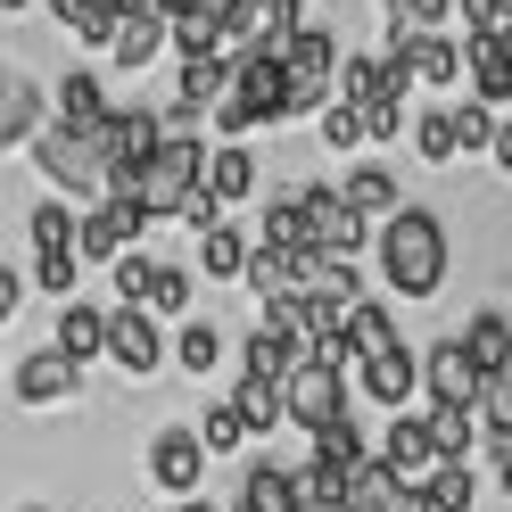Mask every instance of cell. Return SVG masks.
<instances>
[{"mask_svg":"<svg viewBox=\"0 0 512 512\" xmlns=\"http://www.w3.org/2000/svg\"><path fill=\"white\" fill-rule=\"evenodd\" d=\"M174 512H215V504L207 496H174Z\"/></svg>","mask_w":512,"mask_h":512,"instance_id":"681fc988","label":"cell"},{"mask_svg":"<svg viewBox=\"0 0 512 512\" xmlns=\"http://www.w3.org/2000/svg\"><path fill=\"white\" fill-rule=\"evenodd\" d=\"M248 265H256V240L240 223H207L199 232V281H248Z\"/></svg>","mask_w":512,"mask_h":512,"instance_id":"ac0fdd59","label":"cell"},{"mask_svg":"<svg viewBox=\"0 0 512 512\" xmlns=\"http://www.w3.org/2000/svg\"><path fill=\"white\" fill-rule=\"evenodd\" d=\"M108 314H116V306L67 298V306H58V323H50V347H67L75 364H100V356H108Z\"/></svg>","mask_w":512,"mask_h":512,"instance_id":"2e32d148","label":"cell"},{"mask_svg":"<svg viewBox=\"0 0 512 512\" xmlns=\"http://www.w3.org/2000/svg\"><path fill=\"white\" fill-rule=\"evenodd\" d=\"M149 223H157V215L133 199V190H108V199H91V207H83V265H91V273H108L116 256H133V248H141Z\"/></svg>","mask_w":512,"mask_h":512,"instance_id":"8992f818","label":"cell"},{"mask_svg":"<svg viewBox=\"0 0 512 512\" xmlns=\"http://www.w3.org/2000/svg\"><path fill=\"white\" fill-rule=\"evenodd\" d=\"M314 298H331V306H356V298H364V273H356V256H331V265L314 273Z\"/></svg>","mask_w":512,"mask_h":512,"instance_id":"7bdbcfd3","label":"cell"},{"mask_svg":"<svg viewBox=\"0 0 512 512\" xmlns=\"http://www.w3.org/2000/svg\"><path fill=\"white\" fill-rule=\"evenodd\" d=\"M488 166H496V174L512 182V124H504V133H496V149H488Z\"/></svg>","mask_w":512,"mask_h":512,"instance_id":"7dc6e473","label":"cell"},{"mask_svg":"<svg viewBox=\"0 0 512 512\" xmlns=\"http://www.w3.org/2000/svg\"><path fill=\"white\" fill-rule=\"evenodd\" d=\"M339 413H356V372H339V364H323V356H306V364L290 372V422L314 438V430H331Z\"/></svg>","mask_w":512,"mask_h":512,"instance_id":"52a82bcc","label":"cell"},{"mask_svg":"<svg viewBox=\"0 0 512 512\" xmlns=\"http://www.w3.org/2000/svg\"><path fill=\"white\" fill-rule=\"evenodd\" d=\"M108 364L124 372V380H157L174 364V331H166V314H149V306H124L116 298V314H108Z\"/></svg>","mask_w":512,"mask_h":512,"instance_id":"5b68a950","label":"cell"},{"mask_svg":"<svg viewBox=\"0 0 512 512\" xmlns=\"http://www.w3.org/2000/svg\"><path fill=\"white\" fill-rule=\"evenodd\" d=\"M83 273H91V265H83V248H67V256H34V290L58 298V306L75 298V281H83Z\"/></svg>","mask_w":512,"mask_h":512,"instance_id":"60d3db41","label":"cell"},{"mask_svg":"<svg viewBox=\"0 0 512 512\" xmlns=\"http://www.w3.org/2000/svg\"><path fill=\"white\" fill-rule=\"evenodd\" d=\"M356 397L380 405V413H405L413 397H422V356H413L405 339L389 347V356H364V364H356Z\"/></svg>","mask_w":512,"mask_h":512,"instance_id":"7c38bea8","label":"cell"},{"mask_svg":"<svg viewBox=\"0 0 512 512\" xmlns=\"http://www.w3.org/2000/svg\"><path fill=\"white\" fill-rule=\"evenodd\" d=\"M50 100H58V116H67V124H108V91H100V75H91V67H67Z\"/></svg>","mask_w":512,"mask_h":512,"instance_id":"f546056e","label":"cell"},{"mask_svg":"<svg viewBox=\"0 0 512 512\" xmlns=\"http://www.w3.org/2000/svg\"><path fill=\"white\" fill-rule=\"evenodd\" d=\"M207 463H215V446L199 438V422H166L149 438V479L166 496H199L207 488Z\"/></svg>","mask_w":512,"mask_h":512,"instance_id":"9c48e42d","label":"cell"},{"mask_svg":"<svg viewBox=\"0 0 512 512\" xmlns=\"http://www.w3.org/2000/svg\"><path fill=\"white\" fill-rule=\"evenodd\" d=\"M512 25V0H463V34H504Z\"/></svg>","mask_w":512,"mask_h":512,"instance_id":"f6af8a7d","label":"cell"},{"mask_svg":"<svg viewBox=\"0 0 512 512\" xmlns=\"http://www.w3.org/2000/svg\"><path fill=\"white\" fill-rule=\"evenodd\" d=\"M463 347H471V364L488 372V380H512V323L496 306H479V314H463V331H455Z\"/></svg>","mask_w":512,"mask_h":512,"instance_id":"d6986e66","label":"cell"},{"mask_svg":"<svg viewBox=\"0 0 512 512\" xmlns=\"http://www.w3.org/2000/svg\"><path fill=\"white\" fill-rule=\"evenodd\" d=\"M149 9H157V17H182V9H199V0H149Z\"/></svg>","mask_w":512,"mask_h":512,"instance_id":"c3c4849f","label":"cell"},{"mask_svg":"<svg viewBox=\"0 0 512 512\" xmlns=\"http://www.w3.org/2000/svg\"><path fill=\"white\" fill-rule=\"evenodd\" d=\"M232 405L248 413V430H256V438H273L281 422H290V380H256V372H240Z\"/></svg>","mask_w":512,"mask_h":512,"instance_id":"603a6c76","label":"cell"},{"mask_svg":"<svg viewBox=\"0 0 512 512\" xmlns=\"http://www.w3.org/2000/svg\"><path fill=\"white\" fill-rule=\"evenodd\" d=\"M380 455H389V463H397V479H413V488H430V471L446 463V455H438L430 413H389V430H380Z\"/></svg>","mask_w":512,"mask_h":512,"instance_id":"5bb4252c","label":"cell"},{"mask_svg":"<svg viewBox=\"0 0 512 512\" xmlns=\"http://www.w3.org/2000/svg\"><path fill=\"white\" fill-rule=\"evenodd\" d=\"M108 9H116V17H133V9H149V0H108Z\"/></svg>","mask_w":512,"mask_h":512,"instance_id":"816d5d0a","label":"cell"},{"mask_svg":"<svg viewBox=\"0 0 512 512\" xmlns=\"http://www.w3.org/2000/svg\"><path fill=\"white\" fill-rule=\"evenodd\" d=\"M372 265H380V281H389V298L422 306V298H438V290H446V273H455V232H446V215H438V207L405 199L389 223H380Z\"/></svg>","mask_w":512,"mask_h":512,"instance_id":"6da1fadb","label":"cell"},{"mask_svg":"<svg viewBox=\"0 0 512 512\" xmlns=\"http://www.w3.org/2000/svg\"><path fill=\"white\" fill-rule=\"evenodd\" d=\"M207 190L223 207H248L256 199V157L240 149V141H215V157H207Z\"/></svg>","mask_w":512,"mask_h":512,"instance_id":"cb8c5ba5","label":"cell"},{"mask_svg":"<svg viewBox=\"0 0 512 512\" xmlns=\"http://www.w3.org/2000/svg\"><path fill=\"white\" fill-rule=\"evenodd\" d=\"M25 157L42 166V182L58 190V199H108V141H100V124H67V116H50Z\"/></svg>","mask_w":512,"mask_h":512,"instance_id":"7a4b0ae2","label":"cell"},{"mask_svg":"<svg viewBox=\"0 0 512 512\" xmlns=\"http://www.w3.org/2000/svg\"><path fill=\"white\" fill-rule=\"evenodd\" d=\"M463 91L471 100H488V108H512V50L496 34H463Z\"/></svg>","mask_w":512,"mask_h":512,"instance_id":"9a60e30c","label":"cell"},{"mask_svg":"<svg viewBox=\"0 0 512 512\" xmlns=\"http://www.w3.org/2000/svg\"><path fill=\"white\" fill-rule=\"evenodd\" d=\"M306 471V504L314 512H347V471H331V463H298Z\"/></svg>","mask_w":512,"mask_h":512,"instance_id":"ee69618b","label":"cell"},{"mask_svg":"<svg viewBox=\"0 0 512 512\" xmlns=\"http://www.w3.org/2000/svg\"><path fill=\"white\" fill-rule=\"evenodd\" d=\"M58 116V100H42V83L25 75V67H9L0 75V149H34V133Z\"/></svg>","mask_w":512,"mask_h":512,"instance_id":"4fadbf2b","label":"cell"},{"mask_svg":"<svg viewBox=\"0 0 512 512\" xmlns=\"http://www.w3.org/2000/svg\"><path fill=\"white\" fill-rule=\"evenodd\" d=\"M413 157H422V166H455V157H463L455 108H422V116H413Z\"/></svg>","mask_w":512,"mask_h":512,"instance_id":"83f0119b","label":"cell"},{"mask_svg":"<svg viewBox=\"0 0 512 512\" xmlns=\"http://www.w3.org/2000/svg\"><path fill=\"white\" fill-rule=\"evenodd\" d=\"M25 9H34V0H0V17H25Z\"/></svg>","mask_w":512,"mask_h":512,"instance_id":"f907efd6","label":"cell"},{"mask_svg":"<svg viewBox=\"0 0 512 512\" xmlns=\"http://www.w3.org/2000/svg\"><path fill=\"white\" fill-rule=\"evenodd\" d=\"M157 265H166V256H149V248L116 256V265H108V290H116L124 306H141V298H149V281H157Z\"/></svg>","mask_w":512,"mask_h":512,"instance_id":"ab89813d","label":"cell"},{"mask_svg":"<svg viewBox=\"0 0 512 512\" xmlns=\"http://www.w3.org/2000/svg\"><path fill=\"white\" fill-rule=\"evenodd\" d=\"M256 240H265V248H323V240H314V215H306V190L273 199L265 223H256Z\"/></svg>","mask_w":512,"mask_h":512,"instance_id":"484cf974","label":"cell"},{"mask_svg":"<svg viewBox=\"0 0 512 512\" xmlns=\"http://www.w3.org/2000/svg\"><path fill=\"white\" fill-rule=\"evenodd\" d=\"M496 42H504V50H512V25H504V34H496Z\"/></svg>","mask_w":512,"mask_h":512,"instance_id":"f5cc1de1","label":"cell"},{"mask_svg":"<svg viewBox=\"0 0 512 512\" xmlns=\"http://www.w3.org/2000/svg\"><path fill=\"white\" fill-rule=\"evenodd\" d=\"M207 157H215V141H199V133H166V149L149 157V174H141L133 199H141L157 223H182L190 199L207 190Z\"/></svg>","mask_w":512,"mask_h":512,"instance_id":"3957f363","label":"cell"},{"mask_svg":"<svg viewBox=\"0 0 512 512\" xmlns=\"http://www.w3.org/2000/svg\"><path fill=\"white\" fill-rule=\"evenodd\" d=\"M430 430H438V455L446 463H471V446H479V405H430Z\"/></svg>","mask_w":512,"mask_h":512,"instance_id":"1f68e13d","label":"cell"},{"mask_svg":"<svg viewBox=\"0 0 512 512\" xmlns=\"http://www.w3.org/2000/svg\"><path fill=\"white\" fill-rule=\"evenodd\" d=\"M314 141H323L331 157H356V149H372V116L356 100H331L323 116H314Z\"/></svg>","mask_w":512,"mask_h":512,"instance_id":"4316f807","label":"cell"},{"mask_svg":"<svg viewBox=\"0 0 512 512\" xmlns=\"http://www.w3.org/2000/svg\"><path fill=\"white\" fill-rule=\"evenodd\" d=\"M25 240H34V256H67V248H83V207L42 199L34 215H25Z\"/></svg>","mask_w":512,"mask_h":512,"instance_id":"7402d4cb","label":"cell"},{"mask_svg":"<svg viewBox=\"0 0 512 512\" xmlns=\"http://www.w3.org/2000/svg\"><path fill=\"white\" fill-rule=\"evenodd\" d=\"M306 215H314V240H323L331 256H364L380 240V223L347 199V182H306Z\"/></svg>","mask_w":512,"mask_h":512,"instance_id":"30bf717a","label":"cell"},{"mask_svg":"<svg viewBox=\"0 0 512 512\" xmlns=\"http://www.w3.org/2000/svg\"><path fill=\"white\" fill-rule=\"evenodd\" d=\"M9 397H17L25 413L83 405V364L67 356V347H34V356H17V372H9Z\"/></svg>","mask_w":512,"mask_h":512,"instance_id":"ba28073f","label":"cell"},{"mask_svg":"<svg viewBox=\"0 0 512 512\" xmlns=\"http://www.w3.org/2000/svg\"><path fill=\"white\" fill-rule=\"evenodd\" d=\"M380 17H389V25H413V34H446V25L463 17V0H380Z\"/></svg>","mask_w":512,"mask_h":512,"instance_id":"74e56055","label":"cell"},{"mask_svg":"<svg viewBox=\"0 0 512 512\" xmlns=\"http://www.w3.org/2000/svg\"><path fill=\"white\" fill-rule=\"evenodd\" d=\"M240 496H248L256 512H314V504H306V471H281V463H248Z\"/></svg>","mask_w":512,"mask_h":512,"instance_id":"44dd1931","label":"cell"},{"mask_svg":"<svg viewBox=\"0 0 512 512\" xmlns=\"http://www.w3.org/2000/svg\"><path fill=\"white\" fill-rule=\"evenodd\" d=\"M488 479H496V496H512V430L488 438Z\"/></svg>","mask_w":512,"mask_h":512,"instance_id":"bcb514c9","label":"cell"},{"mask_svg":"<svg viewBox=\"0 0 512 512\" xmlns=\"http://www.w3.org/2000/svg\"><path fill=\"white\" fill-rule=\"evenodd\" d=\"M347 347H356V356H389L397 347V306L389 298H356L347 306Z\"/></svg>","mask_w":512,"mask_h":512,"instance_id":"d4e9b609","label":"cell"},{"mask_svg":"<svg viewBox=\"0 0 512 512\" xmlns=\"http://www.w3.org/2000/svg\"><path fill=\"white\" fill-rule=\"evenodd\" d=\"M397 496H405V479H397V463L372 446V455L347 471V512H397Z\"/></svg>","mask_w":512,"mask_h":512,"instance_id":"ffe728a7","label":"cell"},{"mask_svg":"<svg viewBox=\"0 0 512 512\" xmlns=\"http://www.w3.org/2000/svg\"><path fill=\"white\" fill-rule=\"evenodd\" d=\"M190 298H199V281H190V265H157V281H149V314H166V323H182L190 314Z\"/></svg>","mask_w":512,"mask_h":512,"instance_id":"d590c367","label":"cell"},{"mask_svg":"<svg viewBox=\"0 0 512 512\" xmlns=\"http://www.w3.org/2000/svg\"><path fill=\"white\" fill-rule=\"evenodd\" d=\"M488 389H496V380L471 364L463 339H430L422 347V397L430 405H488Z\"/></svg>","mask_w":512,"mask_h":512,"instance_id":"8fae6325","label":"cell"},{"mask_svg":"<svg viewBox=\"0 0 512 512\" xmlns=\"http://www.w3.org/2000/svg\"><path fill=\"white\" fill-rule=\"evenodd\" d=\"M17 512H50V504H17Z\"/></svg>","mask_w":512,"mask_h":512,"instance_id":"db71d44e","label":"cell"},{"mask_svg":"<svg viewBox=\"0 0 512 512\" xmlns=\"http://www.w3.org/2000/svg\"><path fill=\"white\" fill-rule=\"evenodd\" d=\"M281 67H290V124H298V116H323V108L339 100V67H347V50H339L331 25H306V34L281 50Z\"/></svg>","mask_w":512,"mask_h":512,"instance_id":"277c9868","label":"cell"},{"mask_svg":"<svg viewBox=\"0 0 512 512\" xmlns=\"http://www.w3.org/2000/svg\"><path fill=\"white\" fill-rule=\"evenodd\" d=\"M50 17L67 25L75 42H91V50H108V42H116V25H124V17L108 9V0H50Z\"/></svg>","mask_w":512,"mask_h":512,"instance_id":"4dcf8cb0","label":"cell"},{"mask_svg":"<svg viewBox=\"0 0 512 512\" xmlns=\"http://www.w3.org/2000/svg\"><path fill=\"white\" fill-rule=\"evenodd\" d=\"M199 438L215 446V455H240V446H248L256 430H248V413H240L232 397H223V405H199Z\"/></svg>","mask_w":512,"mask_h":512,"instance_id":"8d00e7d4","label":"cell"},{"mask_svg":"<svg viewBox=\"0 0 512 512\" xmlns=\"http://www.w3.org/2000/svg\"><path fill=\"white\" fill-rule=\"evenodd\" d=\"M455 124H463V157H479V149H496V133H504V124H496V108H488V100H471V91H463V108H455Z\"/></svg>","mask_w":512,"mask_h":512,"instance_id":"b9f144b4","label":"cell"},{"mask_svg":"<svg viewBox=\"0 0 512 512\" xmlns=\"http://www.w3.org/2000/svg\"><path fill=\"white\" fill-rule=\"evenodd\" d=\"M207 50H223V0H199L174 17V58H207Z\"/></svg>","mask_w":512,"mask_h":512,"instance_id":"d6a6232c","label":"cell"},{"mask_svg":"<svg viewBox=\"0 0 512 512\" xmlns=\"http://www.w3.org/2000/svg\"><path fill=\"white\" fill-rule=\"evenodd\" d=\"M215 364H223V331H215V323H182V331H174V372L207 380Z\"/></svg>","mask_w":512,"mask_h":512,"instance_id":"e575fe53","label":"cell"},{"mask_svg":"<svg viewBox=\"0 0 512 512\" xmlns=\"http://www.w3.org/2000/svg\"><path fill=\"white\" fill-rule=\"evenodd\" d=\"M430 504L438 512H479V471L471 463H438L430 471Z\"/></svg>","mask_w":512,"mask_h":512,"instance_id":"f35d334b","label":"cell"},{"mask_svg":"<svg viewBox=\"0 0 512 512\" xmlns=\"http://www.w3.org/2000/svg\"><path fill=\"white\" fill-rule=\"evenodd\" d=\"M364 455H372V446H364V422H356V413H339L331 430L306 438V463H331V471H356Z\"/></svg>","mask_w":512,"mask_h":512,"instance_id":"f1b7e54d","label":"cell"},{"mask_svg":"<svg viewBox=\"0 0 512 512\" xmlns=\"http://www.w3.org/2000/svg\"><path fill=\"white\" fill-rule=\"evenodd\" d=\"M157 50H174V17H157V9H133L116 25V42H108V58H116V75H141Z\"/></svg>","mask_w":512,"mask_h":512,"instance_id":"e0dca14e","label":"cell"},{"mask_svg":"<svg viewBox=\"0 0 512 512\" xmlns=\"http://www.w3.org/2000/svg\"><path fill=\"white\" fill-rule=\"evenodd\" d=\"M347 199H356L372 223H389V215L405 207V190H397V174H389V166H356V174H347Z\"/></svg>","mask_w":512,"mask_h":512,"instance_id":"836d02e7","label":"cell"}]
</instances>
